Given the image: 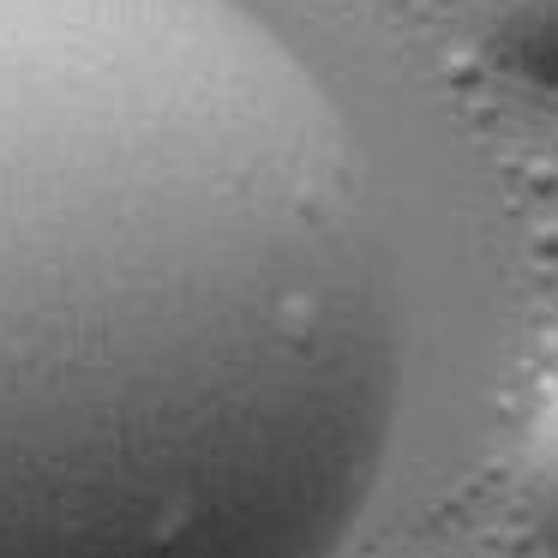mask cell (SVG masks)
<instances>
[{
  "mask_svg": "<svg viewBox=\"0 0 558 558\" xmlns=\"http://www.w3.org/2000/svg\"><path fill=\"white\" fill-rule=\"evenodd\" d=\"M409 313L342 102L246 0H0V558H337Z\"/></svg>",
  "mask_w": 558,
  "mask_h": 558,
  "instance_id": "6da1fadb",
  "label": "cell"
},
{
  "mask_svg": "<svg viewBox=\"0 0 558 558\" xmlns=\"http://www.w3.org/2000/svg\"><path fill=\"white\" fill-rule=\"evenodd\" d=\"M522 498H529V522L541 534L546 553H558V397L534 414L529 445H522Z\"/></svg>",
  "mask_w": 558,
  "mask_h": 558,
  "instance_id": "3957f363",
  "label": "cell"
},
{
  "mask_svg": "<svg viewBox=\"0 0 558 558\" xmlns=\"http://www.w3.org/2000/svg\"><path fill=\"white\" fill-rule=\"evenodd\" d=\"M481 25L510 73L558 97V0H481Z\"/></svg>",
  "mask_w": 558,
  "mask_h": 558,
  "instance_id": "7a4b0ae2",
  "label": "cell"
}]
</instances>
